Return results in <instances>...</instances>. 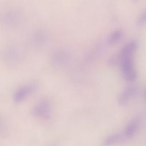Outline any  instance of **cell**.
Returning <instances> with one entry per match:
<instances>
[{
  "label": "cell",
  "instance_id": "cell-1",
  "mask_svg": "<svg viewBox=\"0 0 146 146\" xmlns=\"http://www.w3.org/2000/svg\"><path fill=\"white\" fill-rule=\"evenodd\" d=\"M134 55H120V68L123 78L127 82H133L137 78V71L135 68Z\"/></svg>",
  "mask_w": 146,
  "mask_h": 146
},
{
  "label": "cell",
  "instance_id": "cell-2",
  "mask_svg": "<svg viewBox=\"0 0 146 146\" xmlns=\"http://www.w3.org/2000/svg\"><path fill=\"white\" fill-rule=\"evenodd\" d=\"M33 116L40 120H47L51 118L52 107L51 101L47 98L39 100L32 108Z\"/></svg>",
  "mask_w": 146,
  "mask_h": 146
},
{
  "label": "cell",
  "instance_id": "cell-3",
  "mask_svg": "<svg viewBox=\"0 0 146 146\" xmlns=\"http://www.w3.org/2000/svg\"><path fill=\"white\" fill-rule=\"evenodd\" d=\"M38 84L31 82L18 88L13 94V100L16 104H19L26 100L37 89Z\"/></svg>",
  "mask_w": 146,
  "mask_h": 146
},
{
  "label": "cell",
  "instance_id": "cell-4",
  "mask_svg": "<svg viewBox=\"0 0 146 146\" xmlns=\"http://www.w3.org/2000/svg\"><path fill=\"white\" fill-rule=\"evenodd\" d=\"M136 91V88L134 86H129L124 89L119 94L118 100L120 104H124L133 95Z\"/></svg>",
  "mask_w": 146,
  "mask_h": 146
},
{
  "label": "cell",
  "instance_id": "cell-5",
  "mask_svg": "<svg viewBox=\"0 0 146 146\" xmlns=\"http://www.w3.org/2000/svg\"><path fill=\"white\" fill-rule=\"evenodd\" d=\"M124 35V32L122 29H116L113 31L107 38V43L110 44H113L122 39Z\"/></svg>",
  "mask_w": 146,
  "mask_h": 146
},
{
  "label": "cell",
  "instance_id": "cell-6",
  "mask_svg": "<svg viewBox=\"0 0 146 146\" xmlns=\"http://www.w3.org/2000/svg\"><path fill=\"white\" fill-rule=\"evenodd\" d=\"M121 135L119 133L110 135L104 139L103 144L104 146H112L117 143L121 139Z\"/></svg>",
  "mask_w": 146,
  "mask_h": 146
},
{
  "label": "cell",
  "instance_id": "cell-7",
  "mask_svg": "<svg viewBox=\"0 0 146 146\" xmlns=\"http://www.w3.org/2000/svg\"><path fill=\"white\" fill-rule=\"evenodd\" d=\"M68 59V54L64 51H58L54 53L53 62L58 64H64Z\"/></svg>",
  "mask_w": 146,
  "mask_h": 146
},
{
  "label": "cell",
  "instance_id": "cell-8",
  "mask_svg": "<svg viewBox=\"0 0 146 146\" xmlns=\"http://www.w3.org/2000/svg\"><path fill=\"white\" fill-rule=\"evenodd\" d=\"M146 25V9H145L137 17L136 21V25L137 27H141Z\"/></svg>",
  "mask_w": 146,
  "mask_h": 146
},
{
  "label": "cell",
  "instance_id": "cell-9",
  "mask_svg": "<svg viewBox=\"0 0 146 146\" xmlns=\"http://www.w3.org/2000/svg\"><path fill=\"white\" fill-rule=\"evenodd\" d=\"M136 123L135 121L130 123L125 129V135L126 136H131L135 131V128L136 127Z\"/></svg>",
  "mask_w": 146,
  "mask_h": 146
},
{
  "label": "cell",
  "instance_id": "cell-10",
  "mask_svg": "<svg viewBox=\"0 0 146 146\" xmlns=\"http://www.w3.org/2000/svg\"><path fill=\"white\" fill-rule=\"evenodd\" d=\"M36 35H35L34 37L35 42L37 44L42 43L46 39V36L44 35V34H43L42 32H39L36 33Z\"/></svg>",
  "mask_w": 146,
  "mask_h": 146
},
{
  "label": "cell",
  "instance_id": "cell-11",
  "mask_svg": "<svg viewBox=\"0 0 146 146\" xmlns=\"http://www.w3.org/2000/svg\"><path fill=\"white\" fill-rule=\"evenodd\" d=\"M133 2H137V1H138L139 0H132Z\"/></svg>",
  "mask_w": 146,
  "mask_h": 146
},
{
  "label": "cell",
  "instance_id": "cell-12",
  "mask_svg": "<svg viewBox=\"0 0 146 146\" xmlns=\"http://www.w3.org/2000/svg\"><path fill=\"white\" fill-rule=\"evenodd\" d=\"M145 97H146V91H145Z\"/></svg>",
  "mask_w": 146,
  "mask_h": 146
},
{
  "label": "cell",
  "instance_id": "cell-13",
  "mask_svg": "<svg viewBox=\"0 0 146 146\" xmlns=\"http://www.w3.org/2000/svg\"><path fill=\"white\" fill-rule=\"evenodd\" d=\"M51 146H55V145H51Z\"/></svg>",
  "mask_w": 146,
  "mask_h": 146
}]
</instances>
